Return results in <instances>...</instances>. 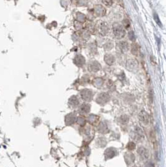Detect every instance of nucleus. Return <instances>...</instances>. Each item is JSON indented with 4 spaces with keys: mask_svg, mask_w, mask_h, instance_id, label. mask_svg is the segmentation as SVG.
Returning a JSON list of instances; mask_svg holds the SVG:
<instances>
[{
    "mask_svg": "<svg viewBox=\"0 0 166 167\" xmlns=\"http://www.w3.org/2000/svg\"><path fill=\"white\" fill-rule=\"evenodd\" d=\"M109 96L106 93H101L96 99V102L100 104H103V103H106L109 100Z\"/></svg>",
    "mask_w": 166,
    "mask_h": 167,
    "instance_id": "nucleus-4",
    "label": "nucleus"
},
{
    "mask_svg": "<svg viewBox=\"0 0 166 167\" xmlns=\"http://www.w3.org/2000/svg\"><path fill=\"white\" fill-rule=\"evenodd\" d=\"M90 111V105L87 104H83L79 107V111L81 114H87Z\"/></svg>",
    "mask_w": 166,
    "mask_h": 167,
    "instance_id": "nucleus-5",
    "label": "nucleus"
},
{
    "mask_svg": "<svg viewBox=\"0 0 166 167\" xmlns=\"http://www.w3.org/2000/svg\"><path fill=\"white\" fill-rule=\"evenodd\" d=\"M137 167V166H135V167Z\"/></svg>",
    "mask_w": 166,
    "mask_h": 167,
    "instance_id": "nucleus-13",
    "label": "nucleus"
},
{
    "mask_svg": "<svg viewBox=\"0 0 166 167\" xmlns=\"http://www.w3.org/2000/svg\"><path fill=\"white\" fill-rule=\"evenodd\" d=\"M139 118L140 121L143 123L145 125H147L149 121V114L144 111H141L139 114Z\"/></svg>",
    "mask_w": 166,
    "mask_h": 167,
    "instance_id": "nucleus-2",
    "label": "nucleus"
},
{
    "mask_svg": "<svg viewBox=\"0 0 166 167\" xmlns=\"http://www.w3.org/2000/svg\"><path fill=\"white\" fill-rule=\"evenodd\" d=\"M69 104L71 105L72 107H76L79 104V100L75 97H73L72 98H70V100L69 101Z\"/></svg>",
    "mask_w": 166,
    "mask_h": 167,
    "instance_id": "nucleus-9",
    "label": "nucleus"
},
{
    "mask_svg": "<svg viewBox=\"0 0 166 167\" xmlns=\"http://www.w3.org/2000/svg\"><path fill=\"white\" fill-rule=\"evenodd\" d=\"M121 122L123 124H126L127 123L128 121H129V118H128L127 116L126 115H123L122 116H121Z\"/></svg>",
    "mask_w": 166,
    "mask_h": 167,
    "instance_id": "nucleus-10",
    "label": "nucleus"
},
{
    "mask_svg": "<svg viewBox=\"0 0 166 167\" xmlns=\"http://www.w3.org/2000/svg\"><path fill=\"white\" fill-rule=\"evenodd\" d=\"M147 167H154V165H152L151 163H149L147 165Z\"/></svg>",
    "mask_w": 166,
    "mask_h": 167,
    "instance_id": "nucleus-12",
    "label": "nucleus"
},
{
    "mask_svg": "<svg viewBox=\"0 0 166 167\" xmlns=\"http://www.w3.org/2000/svg\"><path fill=\"white\" fill-rule=\"evenodd\" d=\"M81 97L83 98V99L85 101H90L92 99V93H91V91H89V90H84V91H81Z\"/></svg>",
    "mask_w": 166,
    "mask_h": 167,
    "instance_id": "nucleus-3",
    "label": "nucleus"
},
{
    "mask_svg": "<svg viewBox=\"0 0 166 167\" xmlns=\"http://www.w3.org/2000/svg\"><path fill=\"white\" fill-rule=\"evenodd\" d=\"M135 144H134V143H132V142L129 143L127 146V148L129 150H133L135 148Z\"/></svg>",
    "mask_w": 166,
    "mask_h": 167,
    "instance_id": "nucleus-11",
    "label": "nucleus"
},
{
    "mask_svg": "<svg viewBox=\"0 0 166 167\" xmlns=\"http://www.w3.org/2000/svg\"><path fill=\"white\" fill-rule=\"evenodd\" d=\"M137 153L139 155L140 158L142 160H146L149 157V151L147 150L146 148L144 147H141L137 149Z\"/></svg>",
    "mask_w": 166,
    "mask_h": 167,
    "instance_id": "nucleus-1",
    "label": "nucleus"
},
{
    "mask_svg": "<svg viewBox=\"0 0 166 167\" xmlns=\"http://www.w3.org/2000/svg\"><path fill=\"white\" fill-rule=\"evenodd\" d=\"M114 33L116 36H120V37H123L124 36V31L123 28L120 26H118L116 28H114Z\"/></svg>",
    "mask_w": 166,
    "mask_h": 167,
    "instance_id": "nucleus-8",
    "label": "nucleus"
},
{
    "mask_svg": "<svg viewBox=\"0 0 166 167\" xmlns=\"http://www.w3.org/2000/svg\"><path fill=\"white\" fill-rule=\"evenodd\" d=\"M116 150L114 148H109L106 151V157L107 158H111L116 155Z\"/></svg>",
    "mask_w": 166,
    "mask_h": 167,
    "instance_id": "nucleus-6",
    "label": "nucleus"
},
{
    "mask_svg": "<svg viewBox=\"0 0 166 167\" xmlns=\"http://www.w3.org/2000/svg\"><path fill=\"white\" fill-rule=\"evenodd\" d=\"M76 120V116L74 114L71 113L69 114L68 116H66V122L67 125H71V124L73 123Z\"/></svg>",
    "mask_w": 166,
    "mask_h": 167,
    "instance_id": "nucleus-7",
    "label": "nucleus"
}]
</instances>
